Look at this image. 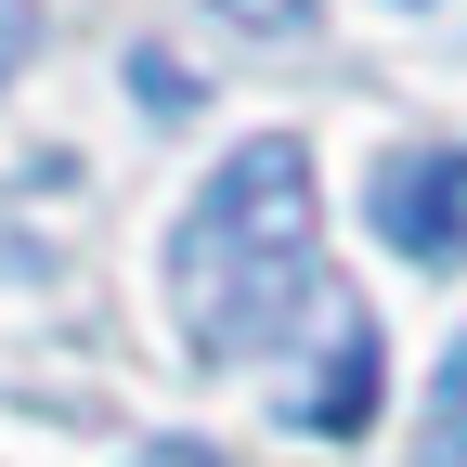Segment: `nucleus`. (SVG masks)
<instances>
[{
    "label": "nucleus",
    "mask_w": 467,
    "mask_h": 467,
    "mask_svg": "<svg viewBox=\"0 0 467 467\" xmlns=\"http://www.w3.org/2000/svg\"><path fill=\"white\" fill-rule=\"evenodd\" d=\"M169 299H182V337L195 350H273L285 325L312 312V156L260 130V143H234L182 234H169Z\"/></svg>",
    "instance_id": "1"
},
{
    "label": "nucleus",
    "mask_w": 467,
    "mask_h": 467,
    "mask_svg": "<svg viewBox=\"0 0 467 467\" xmlns=\"http://www.w3.org/2000/svg\"><path fill=\"white\" fill-rule=\"evenodd\" d=\"M234 26H260V39H285V26H299V0H234Z\"/></svg>",
    "instance_id": "5"
},
{
    "label": "nucleus",
    "mask_w": 467,
    "mask_h": 467,
    "mask_svg": "<svg viewBox=\"0 0 467 467\" xmlns=\"http://www.w3.org/2000/svg\"><path fill=\"white\" fill-rule=\"evenodd\" d=\"M169 467H195V454H169Z\"/></svg>",
    "instance_id": "8"
},
{
    "label": "nucleus",
    "mask_w": 467,
    "mask_h": 467,
    "mask_svg": "<svg viewBox=\"0 0 467 467\" xmlns=\"http://www.w3.org/2000/svg\"><path fill=\"white\" fill-rule=\"evenodd\" d=\"M429 467H467V337L441 350V377H429Z\"/></svg>",
    "instance_id": "4"
},
{
    "label": "nucleus",
    "mask_w": 467,
    "mask_h": 467,
    "mask_svg": "<svg viewBox=\"0 0 467 467\" xmlns=\"http://www.w3.org/2000/svg\"><path fill=\"white\" fill-rule=\"evenodd\" d=\"M0 273H39V247H26V234H0Z\"/></svg>",
    "instance_id": "7"
},
{
    "label": "nucleus",
    "mask_w": 467,
    "mask_h": 467,
    "mask_svg": "<svg viewBox=\"0 0 467 467\" xmlns=\"http://www.w3.org/2000/svg\"><path fill=\"white\" fill-rule=\"evenodd\" d=\"M14 52H26V0H0V78H14Z\"/></svg>",
    "instance_id": "6"
},
{
    "label": "nucleus",
    "mask_w": 467,
    "mask_h": 467,
    "mask_svg": "<svg viewBox=\"0 0 467 467\" xmlns=\"http://www.w3.org/2000/svg\"><path fill=\"white\" fill-rule=\"evenodd\" d=\"M285 416H299L312 441H350L377 416V312L350 299V285H325V350L299 364V389H285Z\"/></svg>",
    "instance_id": "3"
},
{
    "label": "nucleus",
    "mask_w": 467,
    "mask_h": 467,
    "mask_svg": "<svg viewBox=\"0 0 467 467\" xmlns=\"http://www.w3.org/2000/svg\"><path fill=\"white\" fill-rule=\"evenodd\" d=\"M364 221H377L389 260L467 273V143H389L377 182H364Z\"/></svg>",
    "instance_id": "2"
}]
</instances>
